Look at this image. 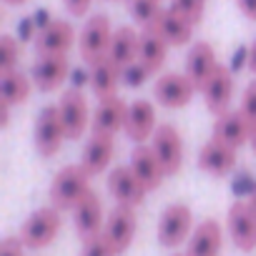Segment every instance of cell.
Returning <instances> with one entry per match:
<instances>
[{"mask_svg": "<svg viewBox=\"0 0 256 256\" xmlns=\"http://www.w3.org/2000/svg\"><path fill=\"white\" fill-rule=\"evenodd\" d=\"M136 226H138V218H136V208H131V206H116L110 211V216L106 218L103 234L108 236V241L113 244L118 256L131 248V244L136 238Z\"/></svg>", "mask_w": 256, "mask_h": 256, "instance_id": "8fae6325", "label": "cell"}, {"mask_svg": "<svg viewBox=\"0 0 256 256\" xmlns=\"http://www.w3.org/2000/svg\"><path fill=\"white\" fill-rule=\"evenodd\" d=\"M216 68H218V60H216L214 46L206 43V40L196 43V46L191 48L188 58H186V76L194 80V86H196L198 90L206 88V83L211 80V76L216 73Z\"/></svg>", "mask_w": 256, "mask_h": 256, "instance_id": "d6986e66", "label": "cell"}, {"mask_svg": "<svg viewBox=\"0 0 256 256\" xmlns=\"http://www.w3.org/2000/svg\"><path fill=\"white\" fill-rule=\"evenodd\" d=\"M248 206H251L254 214H256V184H254V188H251V194H248Z\"/></svg>", "mask_w": 256, "mask_h": 256, "instance_id": "ab89813d", "label": "cell"}, {"mask_svg": "<svg viewBox=\"0 0 256 256\" xmlns=\"http://www.w3.org/2000/svg\"><path fill=\"white\" fill-rule=\"evenodd\" d=\"M113 154H116V141L113 136H106V134H93L83 148V156H80V166L90 174V176H100L110 161H113Z\"/></svg>", "mask_w": 256, "mask_h": 256, "instance_id": "7402d4cb", "label": "cell"}, {"mask_svg": "<svg viewBox=\"0 0 256 256\" xmlns=\"http://www.w3.org/2000/svg\"><path fill=\"white\" fill-rule=\"evenodd\" d=\"M241 113L248 118V123L256 128V80H251L244 90V100H241Z\"/></svg>", "mask_w": 256, "mask_h": 256, "instance_id": "836d02e7", "label": "cell"}, {"mask_svg": "<svg viewBox=\"0 0 256 256\" xmlns=\"http://www.w3.org/2000/svg\"><path fill=\"white\" fill-rule=\"evenodd\" d=\"M224 246V234H221V224L214 218L201 221L191 238H188V251L186 256H218Z\"/></svg>", "mask_w": 256, "mask_h": 256, "instance_id": "cb8c5ba5", "label": "cell"}, {"mask_svg": "<svg viewBox=\"0 0 256 256\" xmlns=\"http://www.w3.org/2000/svg\"><path fill=\"white\" fill-rule=\"evenodd\" d=\"M80 256H118V254H116L113 244L108 241V236L100 231V234H96V236H90V238L83 241Z\"/></svg>", "mask_w": 256, "mask_h": 256, "instance_id": "1f68e13d", "label": "cell"}, {"mask_svg": "<svg viewBox=\"0 0 256 256\" xmlns=\"http://www.w3.org/2000/svg\"><path fill=\"white\" fill-rule=\"evenodd\" d=\"M6 3H8V6H26L28 0H6Z\"/></svg>", "mask_w": 256, "mask_h": 256, "instance_id": "60d3db41", "label": "cell"}, {"mask_svg": "<svg viewBox=\"0 0 256 256\" xmlns=\"http://www.w3.org/2000/svg\"><path fill=\"white\" fill-rule=\"evenodd\" d=\"M123 80V70L110 60V58H103L98 63L90 66V90L96 93L98 100H106V98H113L118 96V83Z\"/></svg>", "mask_w": 256, "mask_h": 256, "instance_id": "d4e9b609", "label": "cell"}, {"mask_svg": "<svg viewBox=\"0 0 256 256\" xmlns=\"http://www.w3.org/2000/svg\"><path fill=\"white\" fill-rule=\"evenodd\" d=\"M63 3H66V10H68L70 16L80 18V16H86V13L90 10L93 0H63Z\"/></svg>", "mask_w": 256, "mask_h": 256, "instance_id": "d590c367", "label": "cell"}, {"mask_svg": "<svg viewBox=\"0 0 256 256\" xmlns=\"http://www.w3.org/2000/svg\"><path fill=\"white\" fill-rule=\"evenodd\" d=\"M236 6L248 20H256V0H236Z\"/></svg>", "mask_w": 256, "mask_h": 256, "instance_id": "8d00e7d4", "label": "cell"}, {"mask_svg": "<svg viewBox=\"0 0 256 256\" xmlns=\"http://www.w3.org/2000/svg\"><path fill=\"white\" fill-rule=\"evenodd\" d=\"M194 234V214L186 204H171L158 221V244L164 248H176Z\"/></svg>", "mask_w": 256, "mask_h": 256, "instance_id": "5b68a950", "label": "cell"}, {"mask_svg": "<svg viewBox=\"0 0 256 256\" xmlns=\"http://www.w3.org/2000/svg\"><path fill=\"white\" fill-rule=\"evenodd\" d=\"M66 128H63V120H60V110L58 106H46L38 118H36V131H33V144H36V151L43 156V158H53L63 141H66Z\"/></svg>", "mask_w": 256, "mask_h": 256, "instance_id": "3957f363", "label": "cell"}, {"mask_svg": "<svg viewBox=\"0 0 256 256\" xmlns=\"http://www.w3.org/2000/svg\"><path fill=\"white\" fill-rule=\"evenodd\" d=\"M70 73L68 56H40L33 66V83L40 93H53L58 90Z\"/></svg>", "mask_w": 256, "mask_h": 256, "instance_id": "2e32d148", "label": "cell"}, {"mask_svg": "<svg viewBox=\"0 0 256 256\" xmlns=\"http://www.w3.org/2000/svg\"><path fill=\"white\" fill-rule=\"evenodd\" d=\"M128 10H131L136 23H141L144 28H151L164 8H161V0H128Z\"/></svg>", "mask_w": 256, "mask_h": 256, "instance_id": "f1b7e54d", "label": "cell"}, {"mask_svg": "<svg viewBox=\"0 0 256 256\" xmlns=\"http://www.w3.org/2000/svg\"><path fill=\"white\" fill-rule=\"evenodd\" d=\"M90 174L80 164H70L60 168L50 184V204L53 208L63 211H76V206L90 194Z\"/></svg>", "mask_w": 256, "mask_h": 256, "instance_id": "6da1fadb", "label": "cell"}, {"mask_svg": "<svg viewBox=\"0 0 256 256\" xmlns=\"http://www.w3.org/2000/svg\"><path fill=\"white\" fill-rule=\"evenodd\" d=\"M168 43L154 30V28H144L141 33V43H138V60L151 70V73H158L166 60H168Z\"/></svg>", "mask_w": 256, "mask_h": 256, "instance_id": "4316f807", "label": "cell"}, {"mask_svg": "<svg viewBox=\"0 0 256 256\" xmlns=\"http://www.w3.org/2000/svg\"><path fill=\"white\" fill-rule=\"evenodd\" d=\"M108 191L116 198V206H131L138 208L146 201V186L136 178L131 166H116L108 176Z\"/></svg>", "mask_w": 256, "mask_h": 256, "instance_id": "30bf717a", "label": "cell"}, {"mask_svg": "<svg viewBox=\"0 0 256 256\" xmlns=\"http://www.w3.org/2000/svg\"><path fill=\"white\" fill-rule=\"evenodd\" d=\"M0 256H26V246L18 236H8L0 244Z\"/></svg>", "mask_w": 256, "mask_h": 256, "instance_id": "e575fe53", "label": "cell"}, {"mask_svg": "<svg viewBox=\"0 0 256 256\" xmlns=\"http://www.w3.org/2000/svg\"><path fill=\"white\" fill-rule=\"evenodd\" d=\"M151 148L156 154V158L161 161L166 176H174L181 171V164H184V141H181V134L174 123H161L158 131L154 134L151 138Z\"/></svg>", "mask_w": 256, "mask_h": 256, "instance_id": "52a82bcc", "label": "cell"}, {"mask_svg": "<svg viewBox=\"0 0 256 256\" xmlns=\"http://www.w3.org/2000/svg\"><path fill=\"white\" fill-rule=\"evenodd\" d=\"M138 43H141V36L134 30V28H118L113 33V40H110V50H108V58L120 68L126 70L128 66H134L138 60Z\"/></svg>", "mask_w": 256, "mask_h": 256, "instance_id": "484cf974", "label": "cell"}, {"mask_svg": "<svg viewBox=\"0 0 256 256\" xmlns=\"http://www.w3.org/2000/svg\"><path fill=\"white\" fill-rule=\"evenodd\" d=\"M60 224L63 221H60V211L58 208H53V206L38 208V211H33L26 218V224L20 226L18 238L23 241L26 248H33V251L46 248V246H50L56 241V236L60 231Z\"/></svg>", "mask_w": 256, "mask_h": 256, "instance_id": "7a4b0ae2", "label": "cell"}, {"mask_svg": "<svg viewBox=\"0 0 256 256\" xmlns=\"http://www.w3.org/2000/svg\"><path fill=\"white\" fill-rule=\"evenodd\" d=\"M10 103H6L3 98H0V128H8V123H10Z\"/></svg>", "mask_w": 256, "mask_h": 256, "instance_id": "74e56055", "label": "cell"}, {"mask_svg": "<svg viewBox=\"0 0 256 256\" xmlns=\"http://www.w3.org/2000/svg\"><path fill=\"white\" fill-rule=\"evenodd\" d=\"M73 224H76V231L78 236L86 241L96 234H100L106 228V216H103V204L98 198V194H86V198L76 206L73 211Z\"/></svg>", "mask_w": 256, "mask_h": 256, "instance_id": "ffe728a7", "label": "cell"}, {"mask_svg": "<svg viewBox=\"0 0 256 256\" xmlns=\"http://www.w3.org/2000/svg\"><path fill=\"white\" fill-rule=\"evenodd\" d=\"M196 93H198V88L194 86V80L186 73H166L154 86L156 100L164 108H171V110H178V108L188 106Z\"/></svg>", "mask_w": 256, "mask_h": 256, "instance_id": "9c48e42d", "label": "cell"}, {"mask_svg": "<svg viewBox=\"0 0 256 256\" xmlns=\"http://www.w3.org/2000/svg\"><path fill=\"white\" fill-rule=\"evenodd\" d=\"M76 46V28L68 20H50L36 38L38 56H68Z\"/></svg>", "mask_w": 256, "mask_h": 256, "instance_id": "9a60e30c", "label": "cell"}, {"mask_svg": "<svg viewBox=\"0 0 256 256\" xmlns=\"http://www.w3.org/2000/svg\"><path fill=\"white\" fill-rule=\"evenodd\" d=\"M198 168L211 176H228L236 168V148L211 138L198 154Z\"/></svg>", "mask_w": 256, "mask_h": 256, "instance_id": "603a6c76", "label": "cell"}, {"mask_svg": "<svg viewBox=\"0 0 256 256\" xmlns=\"http://www.w3.org/2000/svg\"><path fill=\"white\" fill-rule=\"evenodd\" d=\"M131 171L136 174V178L146 186V191H156L158 186H161V181H164V176H166V171H164V166H161V161L156 158V154H154V148L151 146H136L134 148V154H131Z\"/></svg>", "mask_w": 256, "mask_h": 256, "instance_id": "44dd1931", "label": "cell"}, {"mask_svg": "<svg viewBox=\"0 0 256 256\" xmlns=\"http://www.w3.org/2000/svg\"><path fill=\"white\" fill-rule=\"evenodd\" d=\"M226 228L238 251H244V254L256 251V214L248 206V201H236L228 208Z\"/></svg>", "mask_w": 256, "mask_h": 256, "instance_id": "ba28073f", "label": "cell"}, {"mask_svg": "<svg viewBox=\"0 0 256 256\" xmlns=\"http://www.w3.org/2000/svg\"><path fill=\"white\" fill-rule=\"evenodd\" d=\"M171 8L184 16L188 23L201 26L204 20V10H206V0H171Z\"/></svg>", "mask_w": 256, "mask_h": 256, "instance_id": "4dcf8cb0", "label": "cell"}, {"mask_svg": "<svg viewBox=\"0 0 256 256\" xmlns=\"http://www.w3.org/2000/svg\"><path fill=\"white\" fill-rule=\"evenodd\" d=\"M251 148H254V156H256V128H254V134H251Z\"/></svg>", "mask_w": 256, "mask_h": 256, "instance_id": "b9f144b4", "label": "cell"}, {"mask_svg": "<svg viewBox=\"0 0 256 256\" xmlns=\"http://www.w3.org/2000/svg\"><path fill=\"white\" fill-rule=\"evenodd\" d=\"M58 110H60V120H63V128H66V136L70 141H80V136L86 134L88 123L93 120L90 116V108H88V98L70 88L63 93L60 103H58Z\"/></svg>", "mask_w": 256, "mask_h": 256, "instance_id": "8992f818", "label": "cell"}, {"mask_svg": "<svg viewBox=\"0 0 256 256\" xmlns=\"http://www.w3.org/2000/svg\"><path fill=\"white\" fill-rule=\"evenodd\" d=\"M251 134H254V126L248 123V118L241 110H226V113L216 116V120H214V141L226 144L236 151L241 146L251 144Z\"/></svg>", "mask_w": 256, "mask_h": 256, "instance_id": "7c38bea8", "label": "cell"}, {"mask_svg": "<svg viewBox=\"0 0 256 256\" xmlns=\"http://www.w3.org/2000/svg\"><path fill=\"white\" fill-rule=\"evenodd\" d=\"M33 80L20 73V70H13L8 76H3V83H0V98L10 106H20L30 98V90H33Z\"/></svg>", "mask_w": 256, "mask_h": 256, "instance_id": "83f0119b", "label": "cell"}, {"mask_svg": "<svg viewBox=\"0 0 256 256\" xmlns=\"http://www.w3.org/2000/svg\"><path fill=\"white\" fill-rule=\"evenodd\" d=\"M204 100H206V108L214 113V116H221L228 110L231 106V98H234V73L218 63L216 73L211 76V80L206 83V88L201 90Z\"/></svg>", "mask_w": 256, "mask_h": 256, "instance_id": "e0dca14e", "label": "cell"}, {"mask_svg": "<svg viewBox=\"0 0 256 256\" xmlns=\"http://www.w3.org/2000/svg\"><path fill=\"white\" fill-rule=\"evenodd\" d=\"M18 60H20V46L13 36H3L0 38V76H8L13 70H18Z\"/></svg>", "mask_w": 256, "mask_h": 256, "instance_id": "f546056e", "label": "cell"}, {"mask_svg": "<svg viewBox=\"0 0 256 256\" xmlns=\"http://www.w3.org/2000/svg\"><path fill=\"white\" fill-rule=\"evenodd\" d=\"M171 48H181V46H188L191 38H194V23H188L184 16H178L174 8H164L161 16L156 18V23L151 26Z\"/></svg>", "mask_w": 256, "mask_h": 256, "instance_id": "ac0fdd59", "label": "cell"}, {"mask_svg": "<svg viewBox=\"0 0 256 256\" xmlns=\"http://www.w3.org/2000/svg\"><path fill=\"white\" fill-rule=\"evenodd\" d=\"M248 70L256 76V40H254L251 48H248Z\"/></svg>", "mask_w": 256, "mask_h": 256, "instance_id": "f35d334b", "label": "cell"}, {"mask_svg": "<svg viewBox=\"0 0 256 256\" xmlns=\"http://www.w3.org/2000/svg\"><path fill=\"white\" fill-rule=\"evenodd\" d=\"M128 108H131V103H126L120 96H113V98L98 100V108L93 110V120H90L93 134L116 136L118 131H126Z\"/></svg>", "mask_w": 256, "mask_h": 256, "instance_id": "5bb4252c", "label": "cell"}, {"mask_svg": "<svg viewBox=\"0 0 256 256\" xmlns=\"http://www.w3.org/2000/svg\"><path fill=\"white\" fill-rule=\"evenodd\" d=\"M178 256H186V254H178Z\"/></svg>", "mask_w": 256, "mask_h": 256, "instance_id": "7bdbcfd3", "label": "cell"}, {"mask_svg": "<svg viewBox=\"0 0 256 256\" xmlns=\"http://www.w3.org/2000/svg\"><path fill=\"white\" fill-rule=\"evenodd\" d=\"M158 131L156 126V106L146 98H138L128 108V120H126V136L131 138L136 146H144L154 138Z\"/></svg>", "mask_w": 256, "mask_h": 256, "instance_id": "4fadbf2b", "label": "cell"}, {"mask_svg": "<svg viewBox=\"0 0 256 256\" xmlns=\"http://www.w3.org/2000/svg\"><path fill=\"white\" fill-rule=\"evenodd\" d=\"M151 76H154V73H151L141 60H136L134 66H128V68L123 70V83H126V86H131V88H136V86H144Z\"/></svg>", "mask_w": 256, "mask_h": 256, "instance_id": "d6a6232c", "label": "cell"}, {"mask_svg": "<svg viewBox=\"0 0 256 256\" xmlns=\"http://www.w3.org/2000/svg\"><path fill=\"white\" fill-rule=\"evenodd\" d=\"M113 28H110V20L108 16H93L83 30H80V58L93 66L103 58H108V50H110V40H113Z\"/></svg>", "mask_w": 256, "mask_h": 256, "instance_id": "277c9868", "label": "cell"}]
</instances>
